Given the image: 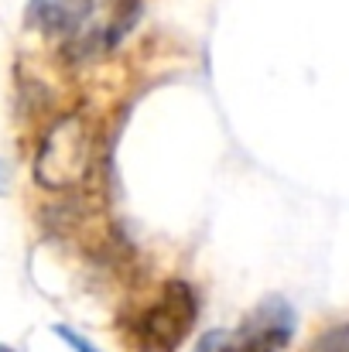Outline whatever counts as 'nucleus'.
<instances>
[{
    "label": "nucleus",
    "mask_w": 349,
    "mask_h": 352,
    "mask_svg": "<svg viewBox=\"0 0 349 352\" xmlns=\"http://www.w3.org/2000/svg\"><path fill=\"white\" fill-rule=\"evenodd\" d=\"M199 301L185 280H168L154 305H147L130 325L134 342L144 352H175L195 329Z\"/></svg>",
    "instance_id": "nucleus-2"
},
{
    "label": "nucleus",
    "mask_w": 349,
    "mask_h": 352,
    "mask_svg": "<svg viewBox=\"0 0 349 352\" xmlns=\"http://www.w3.org/2000/svg\"><path fill=\"white\" fill-rule=\"evenodd\" d=\"M291 336H295V311L284 301L271 298L243 322V329L223 346V352H284Z\"/></svg>",
    "instance_id": "nucleus-3"
},
{
    "label": "nucleus",
    "mask_w": 349,
    "mask_h": 352,
    "mask_svg": "<svg viewBox=\"0 0 349 352\" xmlns=\"http://www.w3.org/2000/svg\"><path fill=\"white\" fill-rule=\"evenodd\" d=\"M0 352H14V349H7V346H0Z\"/></svg>",
    "instance_id": "nucleus-6"
},
{
    "label": "nucleus",
    "mask_w": 349,
    "mask_h": 352,
    "mask_svg": "<svg viewBox=\"0 0 349 352\" xmlns=\"http://www.w3.org/2000/svg\"><path fill=\"white\" fill-rule=\"evenodd\" d=\"M100 161V126L89 110H69L55 120L34 154V182L45 192H72L89 182Z\"/></svg>",
    "instance_id": "nucleus-1"
},
{
    "label": "nucleus",
    "mask_w": 349,
    "mask_h": 352,
    "mask_svg": "<svg viewBox=\"0 0 349 352\" xmlns=\"http://www.w3.org/2000/svg\"><path fill=\"white\" fill-rule=\"evenodd\" d=\"M55 336H59V339H62V342H65V346H69L72 352H100L96 346H93V342H89V339H86V336L72 332L69 325H55Z\"/></svg>",
    "instance_id": "nucleus-5"
},
{
    "label": "nucleus",
    "mask_w": 349,
    "mask_h": 352,
    "mask_svg": "<svg viewBox=\"0 0 349 352\" xmlns=\"http://www.w3.org/2000/svg\"><path fill=\"white\" fill-rule=\"evenodd\" d=\"M308 352H349V329L346 325H336V329L322 332V336L312 342Z\"/></svg>",
    "instance_id": "nucleus-4"
}]
</instances>
